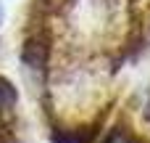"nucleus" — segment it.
Here are the masks:
<instances>
[{"instance_id": "obj_1", "label": "nucleus", "mask_w": 150, "mask_h": 143, "mask_svg": "<svg viewBox=\"0 0 150 143\" xmlns=\"http://www.w3.org/2000/svg\"><path fill=\"white\" fill-rule=\"evenodd\" d=\"M45 58H47V45H45V40H42V37L26 40V45H24V61L32 64L34 69H42Z\"/></svg>"}, {"instance_id": "obj_2", "label": "nucleus", "mask_w": 150, "mask_h": 143, "mask_svg": "<svg viewBox=\"0 0 150 143\" xmlns=\"http://www.w3.org/2000/svg\"><path fill=\"white\" fill-rule=\"evenodd\" d=\"M13 103H16V90H13V85L0 77V114H3V111H11Z\"/></svg>"}]
</instances>
